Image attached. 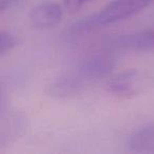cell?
I'll return each instance as SVG.
<instances>
[{
  "label": "cell",
  "instance_id": "1",
  "mask_svg": "<svg viewBox=\"0 0 154 154\" xmlns=\"http://www.w3.org/2000/svg\"><path fill=\"white\" fill-rule=\"evenodd\" d=\"M151 0H112L99 12L74 22L70 26L73 34H82L127 19L149 5Z\"/></svg>",
  "mask_w": 154,
  "mask_h": 154
},
{
  "label": "cell",
  "instance_id": "2",
  "mask_svg": "<svg viewBox=\"0 0 154 154\" xmlns=\"http://www.w3.org/2000/svg\"><path fill=\"white\" fill-rule=\"evenodd\" d=\"M147 78L137 70H129L112 77L107 82V90L122 98H129L139 94L146 86Z\"/></svg>",
  "mask_w": 154,
  "mask_h": 154
},
{
  "label": "cell",
  "instance_id": "3",
  "mask_svg": "<svg viewBox=\"0 0 154 154\" xmlns=\"http://www.w3.org/2000/svg\"><path fill=\"white\" fill-rule=\"evenodd\" d=\"M115 66V58L107 51H94L89 53L78 64V75L82 78H100L108 75Z\"/></svg>",
  "mask_w": 154,
  "mask_h": 154
},
{
  "label": "cell",
  "instance_id": "4",
  "mask_svg": "<svg viewBox=\"0 0 154 154\" xmlns=\"http://www.w3.org/2000/svg\"><path fill=\"white\" fill-rule=\"evenodd\" d=\"M114 45L125 50L154 51V30L145 29L118 35L114 39Z\"/></svg>",
  "mask_w": 154,
  "mask_h": 154
},
{
  "label": "cell",
  "instance_id": "5",
  "mask_svg": "<svg viewBox=\"0 0 154 154\" xmlns=\"http://www.w3.org/2000/svg\"><path fill=\"white\" fill-rule=\"evenodd\" d=\"M61 8L55 2L43 1L31 11L30 20L38 29H49L58 24L61 20Z\"/></svg>",
  "mask_w": 154,
  "mask_h": 154
},
{
  "label": "cell",
  "instance_id": "6",
  "mask_svg": "<svg viewBox=\"0 0 154 154\" xmlns=\"http://www.w3.org/2000/svg\"><path fill=\"white\" fill-rule=\"evenodd\" d=\"M28 120L21 113H10L1 125V145L11 143L21 136L26 130Z\"/></svg>",
  "mask_w": 154,
  "mask_h": 154
},
{
  "label": "cell",
  "instance_id": "7",
  "mask_svg": "<svg viewBox=\"0 0 154 154\" xmlns=\"http://www.w3.org/2000/svg\"><path fill=\"white\" fill-rule=\"evenodd\" d=\"M82 77L74 75H66L60 77L49 86L50 96L66 98L77 94L82 87Z\"/></svg>",
  "mask_w": 154,
  "mask_h": 154
},
{
  "label": "cell",
  "instance_id": "8",
  "mask_svg": "<svg viewBox=\"0 0 154 154\" xmlns=\"http://www.w3.org/2000/svg\"><path fill=\"white\" fill-rule=\"evenodd\" d=\"M128 147L134 152H154V126L135 131L129 137Z\"/></svg>",
  "mask_w": 154,
  "mask_h": 154
},
{
  "label": "cell",
  "instance_id": "9",
  "mask_svg": "<svg viewBox=\"0 0 154 154\" xmlns=\"http://www.w3.org/2000/svg\"><path fill=\"white\" fill-rule=\"evenodd\" d=\"M16 39L11 33L1 31L0 32V54L5 55L15 48Z\"/></svg>",
  "mask_w": 154,
  "mask_h": 154
},
{
  "label": "cell",
  "instance_id": "10",
  "mask_svg": "<svg viewBox=\"0 0 154 154\" xmlns=\"http://www.w3.org/2000/svg\"><path fill=\"white\" fill-rule=\"evenodd\" d=\"M91 0H63L64 7L71 11H77Z\"/></svg>",
  "mask_w": 154,
  "mask_h": 154
},
{
  "label": "cell",
  "instance_id": "11",
  "mask_svg": "<svg viewBox=\"0 0 154 154\" xmlns=\"http://www.w3.org/2000/svg\"><path fill=\"white\" fill-rule=\"evenodd\" d=\"M14 2V0H1V11H5V9L10 8V5Z\"/></svg>",
  "mask_w": 154,
  "mask_h": 154
}]
</instances>
